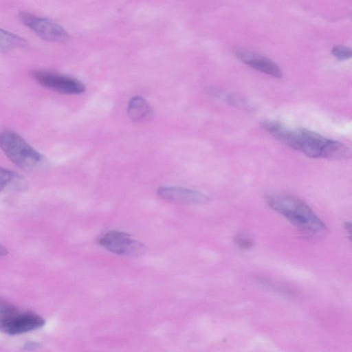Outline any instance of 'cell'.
I'll return each mask as SVG.
<instances>
[{"instance_id":"5b68a950","label":"cell","mask_w":352,"mask_h":352,"mask_svg":"<svg viewBox=\"0 0 352 352\" xmlns=\"http://www.w3.org/2000/svg\"><path fill=\"white\" fill-rule=\"evenodd\" d=\"M45 320L30 311H18L14 309L0 315V331L10 335H19L41 328Z\"/></svg>"},{"instance_id":"6da1fadb","label":"cell","mask_w":352,"mask_h":352,"mask_svg":"<svg viewBox=\"0 0 352 352\" xmlns=\"http://www.w3.org/2000/svg\"><path fill=\"white\" fill-rule=\"evenodd\" d=\"M267 202L270 208L281 214L305 235L319 236L325 226L314 212L300 199L288 195H269Z\"/></svg>"},{"instance_id":"277c9868","label":"cell","mask_w":352,"mask_h":352,"mask_svg":"<svg viewBox=\"0 0 352 352\" xmlns=\"http://www.w3.org/2000/svg\"><path fill=\"white\" fill-rule=\"evenodd\" d=\"M21 22L42 39L57 43L66 42L68 32L58 23L47 18L40 17L27 12H20Z\"/></svg>"},{"instance_id":"52a82bcc","label":"cell","mask_w":352,"mask_h":352,"mask_svg":"<svg viewBox=\"0 0 352 352\" xmlns=\"http://www.w3.org/2000/svg\"><path fill=\"white\" fill-rule=\"evenodd\" d=\"M33 78L41 85L66 94H79L85 91V85L78 80L55 72L36 70Z\"/></svg>"},{"instance_id":"9c48e42d","label":"cell","mask_w":352,"mask_h":352,"mask_svg":"<svg viewBox=\"0 0 352 352\" xmlns=\"http://www.w3.org/2000/svg\"><path fill=\"white\" fill-rule=\"evenodd\" d=\"M157 195L166 201L182 204H202L208 200V197L201 192L177 186L160 187Z\"/></svg>"},{"instance_id":"9a60e30c","label":"cell","mask_w":352,"mask_h":352,"mask_svg":"<svg viewBox=\"0 0 352 352\" xmlns=\"http://www.w3.org/2000/svg\"><path fill=\"white\" fill-rule=\"evenodd\" d=\"M236 243L239 245L242 248H248L252 245V241L249 239L245 238L243 239L241 237L238 238Z\"/></svg>"},{"instance_id":"4fadbf2b","label":"cell","mask_w":352,"mask_h":352,"mask_svg":"<svg viewBox=\"0 0 352 352\" xmlns=\"http://www.w3.org/2000/svg\"><path fill=\"white\" fill-rule=\"evenodd\" d=\"M333 56L339 60H346L351 58L352 52L350 47L345 45H335L331 50Z\"/></svg>"},{"instance_id":"5bb4252c","label":"cell","mask_w":352,"mask_h":352,"mask_svg":"<svg viewBox=\"0 0 352 352\" xmlns=\"http://www.w3.org/2000/svg\"><path fill=\"white\" fill-rule=\"evenodd\" d=\"M16 309L15 307L5 300L0 299V315Z\"/></svg>"},{"instance_id":"30bf717a","label":"cell","mask_w":352,"mask_h":352,"mask_svg":"<svg viewBox=\"0 0 352 352\" xmlns=\"http://www.w3.org/2000/svg\"><path fill=\"white\" fill-rule=\"evenodd\" d=\"M128 115L135 122L148 121L153 117V111L148 103L140 96H135L129 102Z\"/></svg>"},{"instance_id":"8992f818","label":"cell","mask_w":352,"mask_h":352,"mask_svg":"<svg viewBox=\"0 0 352 352\" xmlns=\"http://www.w3.org/2000/svg\"><path fill=\"white\" fill-rule=\"evenodd\" d=\"M98 243L109 251L118 255L137 256L145 251V246L125 232L111 230L104 234Z\"/></svg>"},{"instance_id":"7c38bea8","label":"cell","mask_w":352,"mask_h":352,"mask_svg":"<svg viewBox=\"0 0 352 352\" xmlns=\"http://www.w3.org/2000/svg\"><path fill=\"white\" fill-rule=\"evenodd\" d=\"M19 179L15 173L0 167V192L19 182Z\"/></svg>"},{"instance_id":"2e32d148","label":"cell","mask_w":352,"mask_h":352,"mask_svg":"<svg viewBox=\"0 0 352 352\" xmlns=\"http://www.w3.org/2000/svg\"><path fill=\"white\" fill-rule=\"evenodd\" d=\"M8 254V250L6 248L0 245V256H5Z\"/></svg>"},{"instance_id":"ba28073f","label":"cell","mask_w":352,"mask_h":352,"mask_svg":"<svg viewBox=\"0 0 352 352\" xmlns=\"http://www.w3.org/2000/svg\"><path fill=\"white\" fill-rule=\"evenodd\" d=\"M236 56L247 65L274 78H281L282 71L278 65L270 58L245 50H237Z\"/></svg>"},{"instance_id":"3957f363","label":"cell","mask_w":352,"mask_h":352,"mask_svg":"<svg viewBox=\"0 0 352 352\" xmlns=\"http://www.w3.org/2000/svg\"><path fill=\"white\" fill-rule=\"evenodd\" d=\"M0 148L15 165L25 170H37L44 164L43 157L13 131H0Z\"/></svg>"},{"instance_id":"e0dca14e","label":"cell","mask_w":352,"mask_h":352,"mask_svg":"<svg viewBox=\"0 0 352 352\" xmlns=\"http://www.w3.org/2000/svg\"><path fill=\"white\" fill-rule=\"evenodd\" d=\"M37 346H38V345H37V344H36L35 343H32V342H31V343H28V344L26 346H25V348H27V349H29V348H30V349H33L34 347Z\"/></svg>"},{"instance_id":"7a4b0ae2","label":"cell","mask_w":352,"mask_h":352,"mask_svg":"<svg viewBox=\"0 0 352 352\" xmlns=\"http://www.w3.org/2000/svg\"><path fill=\"white\" fill-rule=\"evenodd\" d=\"M287 146L312 158L342 159L350 155V150L342 142L305 129H292Z\"/></svg>"},{"instance_id":"8fae6325","label":"cell","mask_w":352,"mask_h":352,"mask_svg":"<svg viewBox=\"0 0 352 352\" xmlns=\"http://www.w3.org/2000/svg\"><path fill=\"white\" fill-rule=\"evenodd\" d=\"M27 41L21 36L0 28V52L24 47Z\"/></svg>"}]
</instances>
